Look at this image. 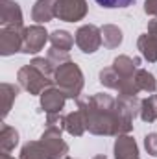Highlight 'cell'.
Segmentation results:
<instances>
[{
	"instance_id": "27",
	"label": "cell",
	"mask_w": 157,
	"mask_h": 159,
	"mask_svg": "<svg viewBox=\"0 0 157 159\" xmlns=\"http://www.w3.org/2000/svg\"><path fill=\"white\" fill-rule=\"evenodd\" d=\"M144 148L150 156L157 157V133H148L144 137Z\"/></svg>"
},
{
	"instance_id": "16",
	"label": "cell",
	"mask_w": 157,
	"mask_h": 159,
	"mask_svg": "<svg viewBox=\"0 0 157 159\" xmlns=\"http://www.w3.org/2000/svg\"><path fill=\"white\" fill-rule=\"evenodd\" d=\"M137 48L141 52V56L148 61V63H155L157 61V41L154 35H150L148 32L142 34L137 41Z\"/></svg>"
},
{
	"instance_id": "17",
	"label": "cell",
	"mask_w": 157,
	"mask_h": 159,
	"mask_svg": "<svg viewBox=\"0 0 157 159\" xmlns=\"http://www.w3.org/2000/svg\"><path fill=\"white\" fill-rule=\"evenodd\" d=\"M19 91L20 87L19 85H13V83H2L0 85V98H2V119H6L11 111V106L15 102V98L19 96Z\"/></svg>"
},
{
	"instance_id": "6",
	"label": "cell",
	"mask_w": 157,
	"mask_h": 159,
	"mask_svg": "<svg viewBox=\"0 0 157 159\" xmlns=\"http://www.w3.org/2000/svg\"><path fill=\"white\" fill-rule=\"evenodd\" d=\"M22 39H24V28L2 26L0 28V54L13 56L17 52H22Z\"/></svg>"
},
{
	"instance_id": "10",
	"label": "cell",
	"mask_w": 157,
	"mask_h": 159,
	"mask_svg": "<svg viewBox=\"0 0 157 159\" xmlns=\"http://www.w3.org/2000/svg\"><path fill=\"white\" fill-rule=\"evenodd\" d=\"M0 24L2 26H22V9L15 0H2L0 2Z\"/></svg>"
},
{
	"instance_id": "4",
	"label": "cell",
	"mask_w": 157,
	"mask_h": 159,
	"mask_svg": "<svg viewBox=\"0 0 157 159\" xmlns=\"http://www.w3.org/2000/svg\"><path fill=\"white\" fill-rule=\"evenodd\" d=\"M54 11L59 20L78 22L85 19L89 6L87 0H54Z\"/></svg>"
},
{
	"instance_id": "18",
	"label": "cell",
	"mask_w": 157,
	"mask_h": 159,
	"mask_svg": "<svg viewBox=\"0 0 157 159\" xmlns=\"http://www.w3.org/2000/svg\"><path fill=\"white\" fill-rule=\"evenodd\" d=\"M17 144H19V131L2 122V126H0V152L9 154Z\"/></svg>"
},
{
	"instance_id": "30",
	"label": "cell",
	"mask_w": 157,
	"mask_h": 159,
	"mask_svg": "<svg viewBox=\"0 0 157 159\" xmlns=\"http://www.w3.org/2000/svg\"><path fill=\"white\" fill-rule=\"evenodd\" d=\"M148 34H150V35H154L155 41H157V19L148 22Z\"/></svg>"
},
{
	"instance_id": "26",
	"label": "cell",
	"mask_w": 157,
	"mask_h": 159,
	"mask_svg": "<svg viewBox=\"0 0 157 159\" xmlns=\"http://www.w3.org/2000/svg\"><path fill=\"white\" fill-rule=\"evenodd\" d=\"M96 4L105 9H117V7H129L131 4H135V0H96Z\"/></svg>"
},
{
	"instance_id": "11",
	"label": "cell",
	"mask_w": 157,
	"mask_h": 159,
	"mask_svg": "<svg viewBox=\"0 0 157 159\" xmlns=\"http://www.w3.org/2000/svg\"><path fill=\"white\" fill-rule=\"evenodd\" d=\"M113 152H115V159H139V146L135 139L128 133L117 137Z\"/></svg>"
},
{
	"instance_id": "20",
	"label": "cell",
	"mask_w": 157,
	"mask_h": 159,
	"mask_svg": "<svg viewBox=\"0 0 157 159\" xmlns=\"http://www.w3.org/2000/svg\"><path fill=\"white\" fill-rule=\"evenodd\" d=\"M135 83L139 87V91L144 93H155L157 91V80L152 72H148L146 69H139L135 72Z\"/></svg>"
},
{
	"instance_id": "21",
	"label": "cell",
	"mask_w": 157,
	"mask_h": 159,
	"mask_svg": "<svg viewBox=\"0 0 157 159\" xmlns=\"http://www.w3.org/2000/svg\"><path fill=\"white\" fill-rule=\"evenodd\" d=\"M50 43H52V48L69 52L76 41H74V37H72L67 30H54V32L50 34Z\"/></svg>"
},
{
	"instance_id": "14",
	"label": "cell",
	"mask_w": 157,
	"mask_h": 159,
	"mask_svg": "<svg viewBox=\"0 0 157 159\" xmlns=\"http://www.w3.org/2000/svg\"><path fill=\"white\" fill-rule=\"evenodd\" d=\"M19 159H54L48 148L44 146L43 141H28L20 148V157Z\"/></svg>"
},
{
	"instance_id": "19",
	"label": "cell",
	"mask_w": 157,
	"mask_h": 159,
	"mask_svg": "<svg viewBox=\"0 0 157 159\" xmlns=\"http://www.w3.org/2000/svg\"><path fill=\"white\" fill-rule=\"evenodd\" d=\"M100 30H102V43H104L105 48L113 50V48H118L122 44L124 35H122V30L118 26H115V24H104Z\"/></svg>"
},
{
	"instance_id": "8",
	"label": "cell",
	"mask_w": 157,
	"mask_h": 159,
	"mask_svg": "<svg viewBox=\"0 0 157 159\" xmlns=\"http://www.w3.org/2000/svg\"><path fill=\"white\" fill-rule=\"evenodd\" d=\"M41 141L44 143V146L48 148V152L52 154L54 159L67 157V154H69V144L63 141L61 129L52 128V126H46V129H44L43 135H41Z\"/></svg>"
},
{
	"instance_id": "33",
	"label": "cell",
	"mask_w": 157,
	"mask_h": 159,
	"mask_svg": "<svg viewBox=\"0 0 157 159\" xmlns=\"http://www.w3.org/2000/svg\"><path fill=\"white\" fill-rule=\"evenodd\" d=\"M155 96H157V94H155Z\"/></svg>"
},
{
	"instance_id": "24",
	"label": "cell",
	"mask_w": 157,
	"mask_h": 159,
	"mask_svg": "<svg viewBox=\"0 0 157 159\" xmlns=\"http://www.w3.org/2000/svg\"><path fill=\"white\" fill-rule=\"evenodd\" d=\"M30 63H32L35 69H39L43 74H46L48 78H54V74H56V67H54V63H52L48 57H34Z\"/></svg>"
},
{
	"instance_id": "2",
	"label": "cell",
	"mask_w": 157,
	"mask_h": 159,
	"mask_svg": "<svg viewBox=\"0 0 157 159\" xmlns=\"http://www.w3.org/2000/svg\"><path fill=\"white\" fill-rule=\"evenodd\" d=\"M54 83H56V87H59L65 93L67 98L78 100L83 91V85H85V78H83L79 65H76L74 61H67L56 69Z\"/></svg>"
},
{
	"instance_id": "9",
	"label": "cell",
	"mask_w": 157,
	"mask_h": 159,
	"mask_svg": "<svg viewBox=\"0 0 157 159\" xmlns=\"http://www.w3.org/2000/svg\"><path fill=\"white\" fill-rule=\"evenodd\" d=\"M65 102H67V96L59 87L52 85V87H48L41 93V107L46 115L61 113L63 107H65Z\"/></svg>"
},
{
	"instance_id": "31",
	"label": "cell",
	"mask_w": 157,
	"mask_h": 159,
	"mask_svg": "<svg viewBox=\"0 0 157 159\" xmlns=\"http://www.w3.org/2000/svg\"><path fill=\"white\" fill-rule=\"evenodd\" d=\"M2 159H15V157H11L9 154H2Z\"/></svg>"
},
{
	"instance_id": "5",
	"label": "cell",
	"mask_w": 157,
	"mask_h": 159,
	"mask_svg": "<svg viewBox=\"0 0 157 159\" xmlns=\"http://www.w3.org/2000/svg\"><path fill=\"white\" fill-rule=\"evenodd\" d=\"M74 41L83 54H94L102 46V30L94 24H83L74 34Z\"/></svg>"
},
{
	"instance_id": "13",
	"label": "cell",
	"mask_w": 157,
	"mask_h": 159,
	"mask_svg": "<svg viewBox=\"0 0 157 159\" xmlns=\"http://www.w3.org/2000/svg\"><path fill=\"white\" fill-rule=\"evenodd\" d=\"M56 17L54 11V0H35L32 7V19L37 24H46Z\"/></svg>"
},
{
	"instance_id": "25",
	"label": "cell",
	"mask_w": 157,
	"mask_h": 159,
	"mask_svg": "<svg viewBox=\"0 0 157 159\" xmlns=\"http://www.w3.org/2000/svg\"><path fill=\"white\" fill-rule=\"evenodd\" d=\"M52 63H54V67L57 69L59 65H63V63H67V61H72L70 59V54L69 52H65V50H57V48H50L48 50V56H46Z\"/></svg>"
},
{
	"instance_id": "23",
	"label": "cell",
	"mask_w": 157,
	"mask_h": 159,
	"mask_svg": "<svg viewBox=\"0 0 157 159\" xmlns=\"http://www.w3.org/2000/svg\"><path fill=\"white\" fill-rule=\"evenodd\" d=\"M98 78H100V83H102L104 87H107V89H115V91L118 89L120 80H122L113 67H105V69H102L100 74H98Z\"/></svg>"
},
{
	"instance_id": "32",
	"label": "cell",
	"mask_w": 157,
	"mask_h": 159,
	"mask_svg": "<svg viewBox=\"0 0 157 159\" xmlns=\"http://www.w3.org/2000/svg\"><path fill=\"white\" fill-rule=\"evenodd\" d=\"M63 159H74V157H63Z\"/></svg>"
},
{
	"instance_id": "22",
	"label": "cell",
	"mask_w": 157,
	"mask_h": 159,
	"mask_svg": "<svg viewBox=\"0 0 157 159\" xmlns=\"http://www.w3.org/2000/svg\"><path fill=\"white\" fill-rule=\"evenodd\" d=\"M139 117L144 122H155L157 120V96H148L141 100V111Z\"/></svg>"
},
{
	"instance_id": "15",
	"label": "cell",
	"mask_w": 157,
	"mask_h": 159,
	"mask_svg": "<svg viewBox=\"0 0 157 159\" xmlns=\"http://www.w3.org/2000/svg\"><path fill=\"white\" fill-rule=\"evenodd\" d=\"M65 131L72 137H81L85 131H87V126H85V119H83V113L76 109L69 115H65Z\"/></svg>"
},
{
	"instance_id": "28",
	"label": "cell",
	"mask_w": 157,
	"mask_h": 159,
	"mask_svg": "<svg viewBox=\"0 0 157 159\" xmlns=\"http://www.w3.org/2000/svg\"><path fill=\"white\" fill-rule=\"evenodd\" d=\"M46 126H52V128H57V129H65V115L61 113H56V115H46Z\"/></svg>"
},
{
	"instance_id": "29",
	"label": "cell",
	"mask_w": 157,
	"mask_h": 159,
	"mask_svg": "<svg viewBox=\"0 0 157 159\" xmlns=\"http://www.w3.org/2000/svg\"><path fill=\"white\" fill-rule=\"evenodd\" d=\"M144 13L157 19V0H144Z\"/></svg>"
},
{
	"instance_id": "12",
	"label": "cell",
	"mask_w": 157,
	"mask_h": 159,
	"mask_svg": "<svg viewBox=\"0 0 157 159\" xmlns=\"http://www.w3.org/2000/svg\"><path fill=\"white\" fill-rule=\"evenodd\" d=\"M141 57H129V56H117L113 59V69L118 72L120 78H133L139 70Z\"/></svg>"
},
{
	"instance_id": "3",
	"label": "cell",
	"mask_w": 157,
	"mask_h": 159,
	"mask_svg": "<svg viewBox=\"0 0 157 159\" xmlns=\"http://www.w3.org/2000/svg\"><path fill=\"white\" fill-rule=\"evenodd\" d=\"M17 80H19V85L22 89H26L30 94H39V96L44 89L52 87V83H54V78H48L46 74H43L39 69H35L32 63L19 69Z\"/></svg>"
},
{
	"instance_id": "7",
	"label": "cell",
	"mask_w": 157,
	"mask_h": 159,
	"mask_svg": "<svg viewBox=\"0 0 157 159\" xmlns=\"http://www.w3.org/2000/svg\"><path fill=\"white\" fill-rule=\"evenodd\" d=\"M46 41H50V34L44 30V26L34 24L24 28V39H22V52L24 54H37L44 48Z\"/></svg>"
},
{
	"instance_id": "1",
	"label": "cell",
	"mask_w": 157,
	"mask_h": 159,
	"mask_svg": "<svg viewBox=\"0 0 157 159\" xmlns=\"http://www.w3.org/2000/svg\"><path fill=\"white\" fill-rule=\"evenodd\" d=\"M78 109L83 113L87 131L92 135L118 137L133 129V119L141 111V98H113L105 93H96L78 98Z\"/></svg>"
}]
</instances>
